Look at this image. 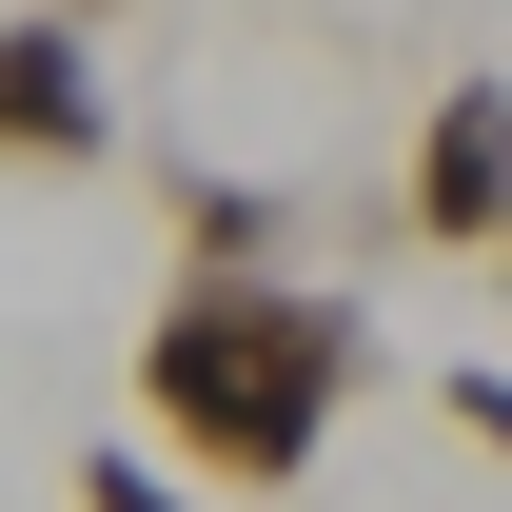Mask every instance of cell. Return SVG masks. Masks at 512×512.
<instances>
[{
    "mask_svg": "<svg viewBox=\"0 0 512 512\" xmlns=\"http://www.w3.org/2000/svg\"><path fill=\"white\" fill-rule=\"evenodd\" d=\"M473 256H493V276H512V217H493V237H473Z\"/></svg>",
    "mask_w": 512,
    "mask_h": 512,
    "instance_id": "obj_7",
    "label": "cell"
},
{
    "mask_svg": "<svg viewBox=\"0 0 512 512\" xmlns=\"http://www.w3.org/2000/svg\"><path fill=\"white\" fill-rule=\"evenodd\" d=\"M60 20H99V0H60Z\"/></svg>",
    "mask_w": 512,
    "mask_h": 512,
    "instance_id": "obj_8",
    "label": "cell"
},
{
    "mask_svg": "<svg viewBox=\"0 0 512 512\" xmlns=\"http://www.w3.org/2000/svg\"><path fill=\"white\" fill-rule=\"evenodd\" d=\"M0 158H20V178H99V158H119L99 20H60V0H0Z\"/></svg>",
    "mask_w": 512,
    "mask_h": 512,
    "instance_id": "obj_2",
    "label": "cell"
},
{
    "mask_svg": "<svg viewBox=\"0 0 512 512\" xmlns=\"http://www.w3.org/2000/svg\"><path fill=\"white\" fill-rule=\"evenodd\" d=\"M158 237H178V276H276L296 217H276L256 178H197V158H178V178H158Z\"/></svg>",
    "mask_w": 512,
    "mask_h": 512,
    "instance_id": "obj_4",
    "label": "cell"
},
{
    "mask_svg": "<svg viewBox=\"0 0 512 512\" xmlns=\"http://www.w3.org/2000/svg\"><path fill=\"white\" fill-rule=\"evenodd\" d=\"M79 512H217V493H178L138 434H99V453H79Z\"/></svg>",
    "mask_w": 512,
    "mask_h": 512,
    "instance_id": "obj_5",
    "label": "cell"
},
{
    "mask_svg": "<svg viewBox=\"0 0 512 512\" xmlns=\"http://www.w3.org/2000/svg\"><path fill=\"white\" fill-rule=\"evenodd\" d=\"M512 217V79H434V119H414V237L473 256Z\"/></svg>",
    "mask_w": 512,
    "mask_h": 512,
    "instance_id": "obj_3",
    "label": "cell"
},
{
    "mask_svg": "<svg viewBox=\"0 0 512 512\" xmlns=\"http://www.w3.org/2000/svg\"><path fill=\"white\" fill-rule=\"evenodd\" d=\"M375 394V316L316 276H178L138 316V453L178 493H296Z\"/></svg>",
    "mask_w": 512,
    "mask_h": 512,
    "instance_id": "obj_1",
    "label": "cell"
},
{
    "mask_svg": "<svg viewBox=\"0 0 512 512\" xmlns=\"http://www.w3.org/2000/svg\"><path fill=\"white\" fill-rule=\"evenodd\" d=\"M434 414H453L473 453H512V355H453V375H434Z\"/></svg>",
    "mask_w": 512,
    "mask_h": 512,
    "instance_id": "obj_6",
    "label": "cell"
}]
</instances>
